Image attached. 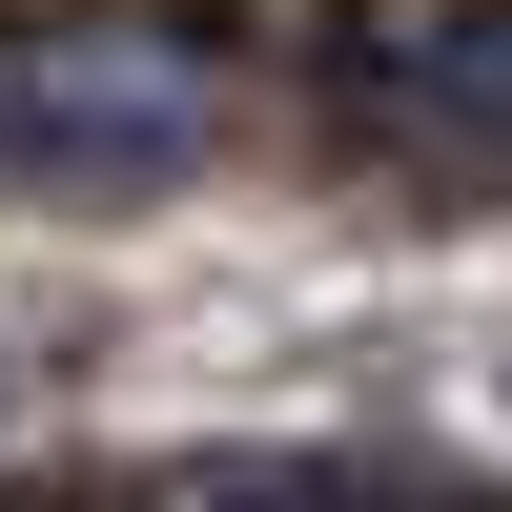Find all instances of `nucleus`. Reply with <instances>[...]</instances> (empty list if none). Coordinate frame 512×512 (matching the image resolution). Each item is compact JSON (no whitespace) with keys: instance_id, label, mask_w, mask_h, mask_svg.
I'll return each mask as SVG.
<instances>
[{"instance_id":"2","label":"nucleus","mask_w":512,"mask_h":512,"mask_svg":"<svg viewBox=\"0 0 512 512\" xmlns=\"http://www.w3.org/2000/svg\"><path fill=\"white\" fill-rule=\"evenodd\" d=\"M328 103L410 185H512V0H369L328 41Z\"/></svg>"},{"instance_id":"1","label":"nucleus","mask_w":512,"mask_h":512,"mask_svg":"<svg viewBox=\"0 0 512 512\" xmlns=\"http://www.w3.org/2000/svg\"><path fill=\"white\" fill-rule=\"evenodd\" d=\"M226 123V62L164 21H0V164L41 185H164Z\"/></svg>"},{"instance_id":"3","label":"nucleus","mask_w":512,"mask_h":512,"mask_svg":"<svg viewBox=\"0 0 512 512\" xmlns=\"http://www.w3.org/2000/svg\"><path fill=\"white\" fill-rule=\"evenodd\" d=\"M164 512H451V492H349V472H226V492H164Z\"/></svg>"}]
</instances>
